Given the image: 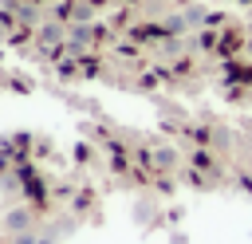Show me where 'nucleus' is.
I'll list each match as a JSON object with an SVG mask.
<instances>
[{"instance_id":"nucleus-1","label":"nucleus","mask_w":252,"mask_h":244,"mask_svg":"<svg viewBox=\"0 0 252 244\" xmlns=\"http://www.w3.org/2000/svg\"><path fill=\"white\" fill-rule=\"evenodd\" d=\"M4 228L8 232H35V213L24 209V205H16V209L4 213Z\"/></svg>"},{"instance_id":"nucleus-2","label":"nucleus","mask_w":252,"mask_h":244,"mask_svg":"<svg viewBox=\"0 0 252 244\" xmlns=\"http://www.w3.org/2000/svg\"><path fill=\"white\" fill-rule=\"evenodd\" d=\"M177 161H181V153H177L173 146H158V150H154V165H158L161 173H165V169H177Z\"/></svg>"},{"instance_id":"nucleus-3","label":"nucleus","mask_w":252,"mask_h":244,"mask_svg":"<svg viewBox=\"0 0 252 244\" xmlns=\"http://www.w3.org/2000/svg\"><path fill=\"white\" fill-rule=\"evenodd\" d=\"M91 43V28L87 24H75V31H71V47L79 51V47H87Z\"/></svg>"},{"instance_id":"nucleus-4","label":"nucleus","mask_w":252,"mask_h":244,"mask_svg":"<svg viewBox=\"0 0 252 244\" xmlns=\"http://www.w3.org/2000/svg\"><path fill=\"white\" fill-rule=\"evenodd\" d=\"M39 39H43V43H59V39H63V28H59V24H43V28H39Z\"/></svg>"},{"instance_id":"nucleus-5","label":"nucleus","mask_w":252,"mask_h":244,"mask_svg":"<svg viewBox=\"0 0 252 244\" xmlns=\"http://www.w3.org/2000/svg\"><path fill=\"white\" fill-rule=\"evenodd\" d=\"M4 244H39V232H8Z\"/></svg>"},{"instance_id":"nucleus-6","label":"nucleus","mask_w":252,"mask_h":244,"mask_svg":"<svg viewBox=\"0 0 252 244\" xmlns=\"http://www.w3.org/2000/svg\"><path fill=\"white\" fill-rule=\"evenodd\" d=\"M185 24H189V28L205 24V8H185Z\"/></svg>"},{"instance_id":"nucleus-7","label":"nucleus","mask_w":252,"mask_h":244,"mask_svg":"<svg viewBox=\"0 0 252 244\" xmlns=\"http://www.w3.org/2000/svg\"><path fill=\"white\" fill-rule=\"evenodd\" d=\"M189 24H185V16H169V31H185Z\"/></svg>"},{"instance_id":"nucleus-8","label":"nucleus","mask_w":252,"mask_h":244,"mask_svg":"<svg viewBox=\"0 0 252 244\" xmlns=\"http://www.w3.org/2000/svg\"><path fill=\"white\" fill-rule=\"evenodd\" d=\"M39 244H55V236H43V232H39Z\"/></svg>"},{"instance_id":"nucleus-9","label":"nucleus","mask_w":252,"mask_h":244,"mask_svg":"<svg viewBox=\"0 0 252 244\" xmlns=\"http://www.w3.org/2000/svg\"><path fill=\"white\" fill-rule=\"evenodd\" d=\"M0 244H4V240H0Z\"/></svg>"}]
</instances>
